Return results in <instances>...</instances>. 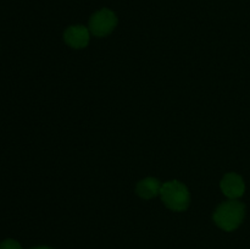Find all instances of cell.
Masks as SVG:
<instances>
[{"instance_id":"6da1fadb","label":"cell","mask_w":250,"mask_h":249,"mask_svg":"<svg viewBox=\"0 0 250 249\" xmlns=\"http://www.w3.org/2000/svg\"><path fill=\"white\" fill-rule=\"evenodd\" d=\"M244 211L243 203L234 199L229 200L219 205L214 214V221L225 231H233L243 221Z\"/></svg>"},{"instance_id":"7a4b0ae2","label":"cell","mask_w":250,"mask_h":249,"mask_svg":"<svg viewBox=\"0 0 250 249\" xmlns=\"http://www.w3.org/2000/svg\"><path fill=\"white\" fill-rule=\"evenodd\" d=\"M161 199L168 209L173 211H183L190 203V195L187 187L178 181H170L161 186Z\"/></svg>"},{"instance_id":"3957f363","label":"cell","mask_w":250,"mask_h":249,"mask_svg":"<svg viewBox=\"0 0 250 249\" xmlns=\"http://www.w3.org/2000/svg\"><path fill=\"white\" fill-rule=\"evenodd\" d=\"M116 24V15L109 9H102L90 17L89 31L97 37H105L114 31Z\"/></svg>"},{"instance_id":"277c9868","label":"cell","mask_w":250,"mask_h":249,"mask_svg":"<svg viewBox=\"0 0 250 249\" xmlns=\"http://www.w3.org/2000/svg\"><path fill=\"white\" fill-rule=\"evenodd\" d=\"M221 190L226 197L231 198V199H237V198L242 197L246 190L243 178L237 173H227L221 181Z\"/></svg>"},{"instance_id":"5b68a950","label":"cell","mask_w":250,"mask_h":249,"mask_svg":"<svg viewBox=\"0 0 250 249\" xmlns=\"http://www.w3.org/2000/svg\"><path fill=\"white\" fill-rule=\"evenodd\" d=\"M65 42L73 49H82L89 43V29L84 26H71L63 34Z\"/></svg>"},{"instance_id":"8992f818","label":"cell","mask_w":250,"mask_h":249,"mask_svg":"<svg viewBox=\"0 0 250 249\" xmlns=\"http://www.w3.org/2000/svg\"><path fill=\"white\" fill-rule=\"evenodd\" d=\"M161 185L156 178L148 177L142 180L141 182L137 185L136 192L139 197L146 198V199H151L155 195L160 194Z\"/></svg>"},{"instance_id":"52a82bcc","label":"cell","mask_w":250,"mask_h":249,"mask_svg":"<svg viewBox=\"0 0 250 249\" xmlns=\"http://www.w3.org/2000/svg\"><path fill=\"white\" fill-rule=\"evenodd\" d=\"M0 249H22L21 246L14 239H7L0 243Z\"/></svg>"},{"instance_id":"ba28073f","label":"cell","mask_w":250,"mask_h":249,"mask_svg":"<svg viewBox=\"0 0 250 249\" xmlns=\"http://www.w3.org/2000/svg\"><path fill=\"white\" fill-rule=\"evenodd\" d=\"M34 249H50V248H45V247H41V248H34Z\"/></svg>"}]
</instances>
